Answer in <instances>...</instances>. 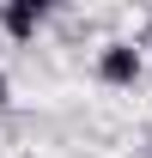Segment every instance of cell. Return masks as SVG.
Returning a JSON list of instances; mask_svg holds the SVG:
<instances>
[{
    "instance_id": "6da1fadb",
    "label": "cell",
    "mask_w": 152,
    "mask_h": 158,
    "mask_svg": "<svg viewBox=\"0 0 152 158\" xmlns=\"http://www.w3.org/2000/svg\"><path fill=\"white\" fill-rule=\"evenodd\" d=\"M140 67H146V55H140V43H128V37H116V43L97 49V79H103V85H134Z\"/></svg>"
},
{
    "instance_id": "7a4b0ae2",
    "label": "cell",
    "mask_w": 152,
    "mask_h": 158,
    "mask_svg": "<svg viewBox=\"0 0 152 158\" xmlns=\"http://www.w3.org/2000/svg\"><path fill=\"white\" fill-rule=\"evenodd\" d=\"M49 19V0H0V31L12 43H31Z\"/></svg>"
},
{
    "instance_id": "3957f363",
    "label": "cell",
    "mask_w": 152,
    "mask_h": 158,
    "mask_svg": "<svg viewBox=\"0 0 152 158\" xmlns=\"http://www.w3.org/2000/svg\"><path fill=\"white\" fill-rule=\"evenodd\" d=\"M6 103H12V79L0 73V110H6Z\"/></svg>"
},
{
    "instance_id": "277c9868",
    "label": "cell",
    "mask_w": 152,
    "mask_h": 158,
    "mask_svg": "<svg viewBox=\"0 0 152 158\" xmlns=\"http://www.w3.org/2000/svg\"><path fill=\"white\" fill-rule=\"evenodd\" d=\"M146 43H152V24H146Z\"/></svg>"
}]
</instances>
